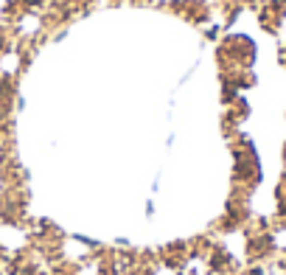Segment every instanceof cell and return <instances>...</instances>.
Returning <instances> with one entry per match:
<instances>
[{
    "mask_svg": "<svg viewBox=\"0 0 286 275\" xmlns=\"http://www.w3.org/2000/svg\"><path fill=\"white\" fill-rule=\"evenodd\" d=\"M0 48H3V37H0Z\"/></svg>",
    "mask_w": 286,
    "mask_h": 275,
    "instance_id": "obj_1",
    "label": "cell"
}]
</instances>
